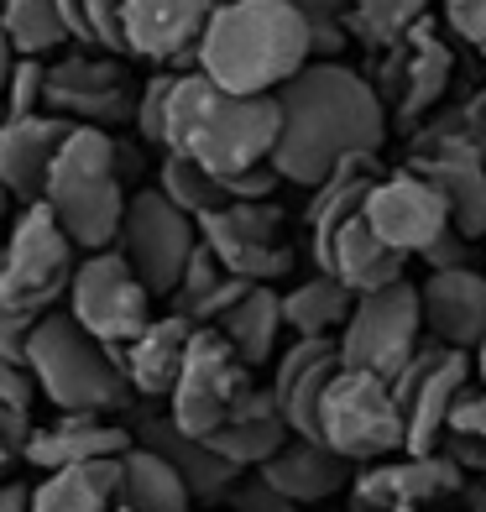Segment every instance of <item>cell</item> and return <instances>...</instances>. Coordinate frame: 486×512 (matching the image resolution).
<instances>
[{
	"label": "cell",
	"instance_id": "39",
	"mask_svg": "<svg viewBox=\"0 0 486 512\" xmlns=\"http://www.w3.org/2000/svg\"><path fill=\"white\" fill-rule=\"evenodd\" d=\"M173 89H178V68H157V74L142 84V95H136V142L147 147H168V110H173Z\"/></svg>",
	"mask_w": 486,
	"mask_h": 512
},
{
	"label": "cell",
	"instance_id": "30",
	"mask_svg": "<svg viewBox=\"0 0 486 512\" xmlns=\"http://www.w3.org/2000/svg\"><path fill=\"white\" fill-rule=\"evenodd\" d=\"M121 507V460L53 471L32 486V512H115Z\"/></svg>",
	"mask_w": 486,
	"mask_h": 512
},
{
	"label": "cell",
	"instance_id": "3",
	"mask_svg": "<svg viewBox=\"0 0 486 512\" xmlns=\"http://www.w3.org/2000/svg\"><path fill=\"white\" fill-rule=\"evenodd\" d=\"M277 126H283V110H277V95H225L210 79L189 68L178 74L173 89V110H168V147L162 152H178L199 162L210 178H236L272 162L277 147Z\"/></svg>",
	"mask_w": 486,
	"mask_h": 512
},
{
	"label": "cell",
	"instance_id": "40",
	"mask_svg": "<svg viewBox=\"0 0 486 512\" xmlns=\"http://www.w3.org/2000/svg\"><path fill=\"white\" fill-rule=\"evenodd\" d=\"M42 95H48V58H16L6 95H0V121H27V115H42Z\"/></svg>",
	"mask_w": 486,
	"mask_h": 512
},
{
	"label": "cell",
	"instance_id": "55",
	"mask_svg": "<svg viewBox=\"0 0 486 512\" xmlns=\"http://www.w3.org/2000/svg\"><path fill=\"white\" fill-rule=\"evenodd\" d=\"M204 512H225V507H204Z\"/></svg>",
	"mask_w": 486,
	"mask_h": 512
},
{
	"label": "cell",
	"instance_id": "57",
	"mask_svg": "<svg viewBox=\"0 0 486 512\" xmlns=\"http://www.w3.org/2000/svg\"><path fill=\"white\" fill-rule=\"evenodd\" d=\"M481 68H486V53H481Z\"/></svg>",
	"mask_w": 486,
	"mask_h": 512
},
{
	"label": "cell",
	"instance_id": "2",
	"mask_svg": "<svg viewBox=\"0 0 486 512\" xmlns=\"http://www.w3.org/2000/svg\"><path fill=\"white\" fill-rule=\"evenodd\" d=\"M309 63V27L293 0H225L194 48L199 74L225 95L246 100L288 89Z\"/></svg>",
	"mask_w": 486,
	"mask_h": 512
},
{
	"label": "cell",
	"instance_id": "27",
	"mask_svg": "<svg viewBox=\"0 0 486 512\" xmlns=\"http://www.w3.org/2000/svg\"><path fill=\"white\" fill-rule=\"evenodd\" d=\"M382 157H345L340 168L319 183V189H309V204H304V225H309V251H314V262L324 251H330L335 241V230L345 220H356L366 199H372V189L382 183Z\"/></svg>",
	"mask_w": 486,
	"mask_h": 512
},
{
	"label": "cell",
	"instance_id": "16",
	"mask_svg": "<svg viewBox=\"0 0 486 512\" xmlns=\"http://www.w3.org/2000/svg\"><path fill=\"white\" fill-rule=\"evenodd\" d=\"M450 74H455V48L434 32V21H424L403 48L382 53V74L372 79V89L398 115V126H424L445 105Z\"/></svg>",
	"mask_w": 486,
	"mask_h": 512
},
{
	"label": "cell",
	"instance_id": "45",
	"mask_svg": "<svg viewBox=\"0 0 486 512\" xmlns=\"http://www.w3.org/2000/svg\"><path fill=\"white\" fill-rule=\"evenodd\" d=\"M450 434H471V439H486V387H481V382H471V387H466V398L455 403Z\"/></svg>",
	"mask_w": 486,
	"mask_h": 512
},
{
	"label": "cell",
	"instance_id": "46",
	"mask_svg": "<svg viewBox=\"0 0 486 512\" xmlns=\"http://www.w3.org/2000/svg\"><path fill=\"white\" fill-rule=\"evenodd\" d=\"M0 403L21 408V413L32 408V377H27V366H16L6 356H0Z\"/></svg>",
	"mask_w": 486,
	"mask_h": 512
},
{
	"label": "cell",
	"instance_id": "33",
	"mask_svg": "<svg viewBox=\"0 0 486 512\" xmlns=\"http://www.w3.org/2000/svg\"><path fill=\"white\" fill-rule=\"evenodd\" d=\"M215 330L225 335V345L241 356V366H262L277 351V330H283V298L277 288H251L236 309H230Z\"/></svg>",
	"mask_w": 486,
	"mask_h": 512
},
{
	"label": "cell",
	"instance_id": "50",
	"mask_svg": "<svg viewBox=\"0 0 486 512\" xmlns=\"http://www.w3.org/2000/svg\"><path fill=\"white\" fill-rule=\"evenodd\" d=\"M11 68H16V48H11L6 27H0V95H6V79H11Z\"/></svg>",
	"mask_w": 486,
	"mask_h": 512
},
{
	"label": "cell",
	"instance_id": "43",
	"mask_svg": "<svg viewBox=\"0 0 486 512\" xmlns=\"http://www.w3.org/2000/svg\"><path fill=\"white\" fill-rule=\"evenodd\" d=\"M445 21L460 42L486 53V0H445Z\"/></svg>",
	"mask_w": 486,
	"mask_h": 512
},
{
	"label": "cell",
	"instance_id": "14",
	"mask_svg": "<svg viewBox=\"0 0 486 512\" xmlns=\"http://www.w3.org/2000/svg\"><path fill=\"white\" fill-rule=\"evenodd\" d=\"M199 241L220 256L230 277L251 288H272L293 272V246H283V209L277 204H225L199 220Z\"/></svg>",
	"mask_w": 486,
	"mask_h": 512
},
{
	"label": "cell",
	"instance_id": "8",
	"mask_svg": "<svg viewBox=\"0 0 486 512\" xmlns=\"http://www.w3.org/2000/svg\"><path fill=\"white\" fill-rule=\"evenodd\" d=\"M319 445L351 465H377L403 455V408L392 398V387L340 366L319 408Z\"/></svg>",
	"mask_w": 486,
	"mask_h": 512
},
{
	"label": "cell",
	"instance_id": "12",
	"mask_svg": "<svg viewBox=\"0 0 486 512\" xmlns=\"http://www.w3.org/2000/svg\"><path fill=\"white\" fill-rule=\"evenodd\" d=\"M136 95L126 79V63L110 58L105 48H74L48 63V95H42V110L58 115L68 126H126L136 121Z\"/></svg>",
	"mask_w": 486,
	"mask_h": 512
},
{
	"label": "cell",
	"instance_id": "47",
	"mask_svg": "<svg viewBox=\"0 0 486 512\" xmlns=\"http://www.w3.org/2000/svg\"><path fill=\"white\" fill-rule=\"evenodd\" d=\"M445 455H450V460H455L466 476L476 471V476L486 481V439H471V434H450V439H445Z\"/></svg>",
	"mask_w": 486,
	"mask_h": 512
},
{
	"label": "cell",
	"instance_id": "18",
	"mask_svg": "<svg viewBox=\"0 0 486 512\" xmlns=\"http://www.w3.org/2000/svg\"><path fill=\"white\" fill-rule=\"evenodd\" d=\"M225 0H126L121 11V37H126V58H147L152 68H194V48L210 16Z\"/></svg>",
	"mask_w": 486,
	"mask_h": 512
},
{
	"label": "cell",
	"instance_id": "58",
	"mask_svg": "<svg viewBox=\"0 0 486 512\" xmlns=\"http://www.w3.org/2000/svg\"><path fill=\"white\" fill-rule=\"evenodd\" d=\"M0 6H6V0H0Z\"/></svg>",
	"mask_w": 486,
	"mask_h": 512
},
{
	"label": "cell",
	"instance_id": "7",
	"mask_svg": "<svg viewBox=\"0 0 486 512\" xmlns=\"http://www.w3.org/2000/svg\"><path fill=\"white\" fill-rule=\"evenodd\" d=\"M419 335H424V304H419V288L403 277V283H392L382 293L356 298V309L335 340L340 366L392 387L408 371V361L419 356Z\"/></svg>",
	"mask_w": 486,
	"mask_h": 512
},
{
	"label": "cell",
	"instance_id": "51",
	"mask_svg": "<svg viewBox=\"0 0 486 512\" xmlns=\"http://www.w3.org/2000/svg\"><path fill=\"white\" fill-rule=\"evenodd\" d=\"M466 507L471 512H486V481H471L466 486Z\"/></svg>",
	"mask_w": 486,
	"mask_h": 512
},
{
	"label": "cell",
	"instance_id": "54",
	"mask_svg": "<svg viewBox=\"0 0 486 512\" xmlns=\"http://www.w3.org/2000/svg\"><path fill=\"white\" fill-rule=\"evenodd\" d=\"M6 209H11V194H6V183H0V220H6Z\"/></svg>",
	"mask_w": 486,
	"mask_h": 512
},
{
	"label": "cell",
	"instance_id": "23",
	"mask_svg": "<svg viewBox=\"0 0 486 512\" xmlns=\"http://www.w3.org/2000/svg\"><path fill=\"white\" fill-rule=\"evenodd\" d=\"M419 304H424V330L434 335V345L471 356L486 340V272L476 267L429 272V283L419 288Z\"/></svg>",
	"mask_w": 486,
	"mask_h": 512
},
{
	"label": "cell",
	"instance_id": "44",
	"mask_svg": "<svg viewBox=\"0 0 486 512\" xmlns=\"http://www.w3.org/2000/svg\"><path fill=\"white\" fill-rule=\"evenodd\" d=\"M32 330H37V319L11 314L6 304H0V356H6V361L27 366V340H32Z\"/></svg>",
	"mask_w": 486,
	"mask_h": 512
},
{
	"label": "cell",
	"instance_id": "6",
	"mask_svg": "<svg viewBox=\"0 0 486 512\" xmlns=\"http://www.w3.org/2000/svg\"><path fill=\"white\" fill-rule=\"evenodd\" d=\"M79 272V251L63 236V225L42 204L21 209L6 246H0V304L11 314L42 319L53 314Z\"/></svg>",
	"mask_w": 486,
	"mask_h": 512
},
{
	"label": "cell",
	"instance_id": "56",
	"mask_svg": "<svg viewBox=\"0 0 486 512\" xmlns=\"http://www.w3.org/2000/svg\"><path fill=\"white\" fill-rule=\"evenodd\" d=\"M115 512H131V507H115Z\"/></svg>",
	"mask_w": 486,
	"mask_h": 512
},
{
	"label": "cell",
	"instance_id": "21",
	"mask_svg": "<svg viewBox=\"0 0 486 512\" xmlns=\"http://www.w3.org/2000/svg\"><path fill=\"white\" fill-rule=\"evenodd\" d=\"M340 371V345L335 340H293L277 356V377H272V398L277 413L293 439H314L319 445V408Z\"/></svg>",
	"mask_w": 486,
	"mask_h": 512
},
{
	"label": "cell",
	"instance_id": "4",
	"mask_svg": "<svg viewBox=\"0 0 486 512\" xmlns=\"http://www.w3.org/2000/svg\"><path fill=\"white\" fill-rule=\"evenodd\" d=\"M27 377L63 418H126L136 408L121 351L79 330L68 309L37 319L27 340Z\"/></svg>",
	"mask_w": 486,
	"mask_h": 512
},
{
	"label": "cell",
	"instance_id": "37",
	"mask_svg": "<svg viewBox=\"0 0 486 512\" xmlns=\"http://www.w3.org/2000/svg\"><path fill=\"white\" fill-rule=\"evenodd\" d=\"M58 11L74 48H105L115 58H126V37H121L126 0H58Z\"/></svg>",
	"mask_w": 486,
	"mask_h": 512
},
{
	"label": "cell",
	"instance_id": "9",
	"mask_svg": "<svg viewBox=\"0 0 486 512\" xmlns=\"http://www.w3.org/2000/svg\"><path fill=\"white\" fill-rule=\"evenodd\" d=\"M194 246H199V225L183 215L173 199H162L157 183L131 194L121 236H115V251H121V262L142 277V288L152 298H173L178 293Z\"/></svg>",
	"mask_w": 486,
	"mask_h": 512
},
{
	"label": "cell",
	"instance_id": "11",
	"mask_svg": "<svg viewBox=\"0 0 486 512\" xmlns=\"http://www.w3.org/2000/svg\"><path fill=\"white\" fill-rule=\"evenodd\" d=\"M152 304L157 298L142 288V277L121 262V251L79 256L74 288H68V314H74L79 330H89L100 345L126 351V345L157 319Z\"/></svg>",
	"mask_w": 486,
	"mask_h": 512
},
{
	"label": "cell",
	"instance_id": "49",
	"mask_svg": "<svg viewBox=\"0 0 486 512\" xmlns=\"http://www.w3.org/2000/svg\"><path fill=\"white\" fill-rule=\"evenodd\" d=\"M0 512H32V492L21 481H6L0 486Z\"/></svg>",
	"mask_w": 486,
	"mask_h": 512
},
{
	"label": "cell",
	"instance_id": "22",
	"mask_svg": "<svg viewBox=\"0 0 486 512\" xmlns=\"http://www.w3.org/2000/svg\"><path fill=\"white\" fill-rule=\"evenodd\" d=\"M74 126L58 115H27V121H0V183H6L11 204L32 209L42 204V189L53 178V162L68 147Z\"/></svg>",
	"mask_w": 486,
	"mask_h": 512
},
{
	"label": "cell",
	"instance_id": "10",
	"mask_svg": "<svg viewBox=\"0 0 486 512\" xmlns=\"http://www.w3.org/2000/svg\"><path fill=\"white\" fill-rule=\"evenodd\" d=\"M476 382L471 356L450 345H419V356L392 382V398L403 408V455H439L450 439L455 403Z\"/></svg>",
	"mask_w": 486,
	"mask_h": 512
},
{
	"label": "cell",
	"instance_id": "31",
	"mask_svg": "<svg viewBox=\"0 0 486 512\" xmlns=\"http://www.w3.org/2000/svg\"><path fill=\"white\" fill-rule=\"evenodd\" d=\"M351 309H356V293L340 288L330 272H314L283 293V324L298 340H340Z\"/></svg>",
	"mask_w": 486,
	"mask_h": 512
},
{
	"label": "cell",
	"instance_id": "32",
	"mask_svg": "<svg viewBox=\"0 0 486 512\" xmlns=\"http://www.w3.org/2000/svg\"><path fill=\"white\" fill-rule=\"evenodd\" d=\"M121 507H131V512H194V492L183 486V476L157 450L131 445L121 455Z\"/></svg>",
	"mask_w": 486,
	"mask_h": 512
},
{
	"label": "cell",
	"instance_id": "19",
	"mask_svg": "<svg viewBox=\"0 0 486 512\" xmlns=\"http://www.w3.org/2000/svg\"><path fill=\"white\" fill-rule=\"evenodd\" d=\"M450 492H466V471L439 455H392L361 465L351 481V512H419Z\"/></svg>",
	"mask_w": 486,
	"mask_h": 512
},
{
	"label": "cell",
	"instance_id": "35",
	"mask_svg": "<svg viewBox=\"0 0 486 512\" xmlns=\"http://www.w3.org/2000/svg\"><path fill=\"white\" fill-rule=\"evenodd\" d=\"M0 27H6L16 58H48L58 48H74L58 0H6L0 6Z\"/></svg>",
	"mask_w": 486,
	"mask_h": 512
},
{
	"label": "cell",
	"instance_id": "24",
	"mask_svg": "<svg viewBox=\"0 0 486 512\" xmlns=\"http://www.w3.org/2000/svg\"><path fill=\"white\" fill-rule=\"evenodd\" d=\"M131 450V429L121 418H58V424L32 429L21 460L37 471H74V465H100V460H121Z\"/></svg>",
	"mask_w": 486,
	"mask_h": 512
},
{
	"label": "cell",
	"instance_id": "25",
	"mask_svg": "<svg viewBox=\"0 0 486 512\" xmlns=\"http://www.w3.org/2000/svg\"><path fill=\"white\" fill-rule=\"evenodd\" d=\"M288 424H283V413H277V398H272V387H257L251 382L241 392V403L230 408L225 424L204 439L225 465H236V471H262V465L288 445Z\"/></svg>",
	"mask_w": 486,
	"mask_h": 512
},
{
	"label": "cell",
	"instance_id": "48",
	"mask_svg": "<svg viewBox=\"0 0 486 512\" xmlns=\"http://www.w3.org/2000/svg\"><path fill=\"white\" fill-rule=\"evenodd\" d=\"M424 262H429L434 272H455V267H466V262H471V241L460 236V230H450V236L439 241V246L424 256Z\"/></svg>",
	"mask_w": 486,
	"mask_h": 512
},
{
	"label": "cell",
	"instance_id": "36",
	"mask_svg": "<svg viewBox=\"0 0 486 512\" xmlns=\"http://www.w3.org/2000/svg\"><path fill=\"white\" fill-rule=\"evenodd\" d=\"M157 194L173 199L194 225H199L204 215H215V209L230 204L225 189H220V178H210V173L199 168V162L178 157V152H162V162H157Z\"/></svg>",
	"mask_w": 486,
	"mask_h": 512
},
{
	"label": "cell",
	"instance_id": "53",
	"mask_svg": "<svg viewBox=\"0 0 486 512\" xmlns=\"http://www.w3.org/2000/svg\"><path fill=\"white\" fill-rule=\"evenodd\" d=\"M11 460H21L11 445H6V434H0V486H6V471H11Z\"/></svg>",
	"mask_w": 486,
	"mask_h": 512
},
{
	"label": "cell",
	"instance_id": "38",
	"mask_svg": "<svg viewBox=\"0 0 486 512\" xmlns=\"http://www.w3.org/2000/svg\"><path fill=\"white\" fill-rule=\"evenodd\" d=\"M293 11L309 27L314 63H340L345 42H351V0H293Z\"/></svg>",
	"mask_w": 486,
	"mask_h": 512
},
{
	"label": "cell",
	"instance_id": "20",
	"mask_svg": "<svg viewBox=\"0 0 486 512\" xmlns=\"http://www.w3.org/2000/svg\"><path fill=\"white\" fill-rule=\"evenodd\" d=\"M121 424L131 429V445H142V450H157L162 460L173 465V471L183 476V486L194 492V502H220L230 486L241 481L236 465H225L204 439H189L168 413H157V408H131Z\"/></svg>",
	"mask_w": 486,
	"mask_h": 512
},
{
	"label": "cell",
	"instance_id": "1",
	"mask_svg": "<svg viewBox=\"0 0 486 512\" xmlns=\"http://www.w3.org/2000/svg\"><path fill=\"white\" fill-rule=\"evenodd\" d=\"M277 147L272 168L298 189H319L345 157H382L387 142V105L377 100L372 79L345 63H309L288 89H277Z\"/></svg>",
	"mask_w": 486,
	"mask_h": 512
},
{
	"label": "cell",
	"instance_id": "5",
	"mask_svg": "<svg viewBox=\"0 0 486 512\" xmlns=\"http://www.w3.org/2000/svg\"><path fill=\"white\" fill-rule=\"evenodd\" d=\"M126 204L131 194L121 183V168H115V136L95 126H74L68 147L53 162L48 189H42V209L63 225L74 251L95 256V251H115Z\"/></svg>",
	"mask_w": 486,
	"mask_h": 512
},
{
	"label": "cell",
	"instance_id": "29",
	"mask_svg": "<svg viewBox=\"0 0 486 512\" xmlns=\"http://www.w3.org/2000/svg\"><path fill=\"white\" fill-rule=\"evenodd\" d=\"M257 476L272 486L277 497H288L293 507H304V502H324V497L345 492V486L356 481V465L340 460L335 450L314 445V439H288V445L277 450Z\"/></svg>",
	"mask_w": 486,
	"mask_h": 512
},
{
	"label": "cell",
	"instance_id": "26",
	"mask_svg": "<svg viewBox=\"0 0 486 512\" xmlns=\"http://www.w3.org/2000/svg\"><path fill=\"white\" fill-rule=\"evenodd\" d=\"M403 267H408V256L403 251H392L372 225H366V215L356 220H345L335 230V241L330 251L319 256V272H330L340 288H351L356 298L366 293H382L392 283H403Z\"/></svg>",
	"mask_w": 486,
	"mask_h": 512
},
{
	"label": "cell",
	"instance_id": "42",
	"mask_svg": "<svg viewBox=\"0 0 486 512\" xmlns=\"http://www.w3.org/2000/svg\"><path fill=\"white\" fill-rule=\"evenodd\" d=\"M439 121H445L460 142H471L481 157H486V84L476 89L471 100H460V105H450V110H439Z\"/></svg>",
	"mask_w": 486,
	"mask_h": 512
},
{
	"label": "cell",
	"instance_id": "13",
	"mask_svg": "<svg viewBox=\"0 0 486 512\" xmlns=\"http://www.w3.org/2000/svg\"><path fill=\"white\" fill-rule=\"evenodd\" d=\"M251 387L241 356L225 345L220 330H194V345H189V361L178 371V387L168 398V418L189 434V439H210L230 408L241 403V392Z\"/></svg>",
	"mask_w": 486,
	"mask_h": 512
},
{
	"label": "cell",
	"instance_id": "17",
	"mask_svg": "<svg viewBox=\"0 0 486 512\" xmlns=\"http://www.w3.org/2000/svg\"><path fill=\"white\" fill-rule=\"evenodd\" d=\"M361 215H366V225H372L392 251L419 256V262L455 230L450 204L439 199V189H434V183H424L419 173H408V168L387 173L377 189H372V199H366Z\"/></svg>",
	"mask_w": 486,
	"mask_h": 512
},
{
	"label": "cell",
	"instance_id": "41",
	"mask_svg": "<svg viewBox=\"0 0 486 512\" xmlns=\"http://www.w3.org/2000/svg\"><path fill=\"white\" fill-rule=\"evenodd\" d=\"M220 507H225V512H298L288 497H277V492H272V486H267L257 471L241 476L236 486H230V492L220 497Z\"/></svg>",
	"mask_w": 486,
	"mask_h": 512
},
{
	"label": "cell",
	"instance_id": "28",
	"mask_svg": "<svg viewBox=\"0 0 486 512\" xmlns=\"http://www.w3.org/2000/svg\"><path fill=\"white\" fill-rule=\"evenodd\" d=\"M189 345H194V324L183 314H157L142 335H136L121 361H126V377L136 398H173L178 387V371L189 361Z\"/></svg>",
	"mask_w": 486,
	"mask_h": 512
},
{
	"label": "cell",
	"instance_id": "34",
	"mask_svg": "<svg viewBox=\"0 0 486 512\" xmlns=\"http://www.w3.org/2000/svg\"><path fill=\"white\" fill-rule=\"evenodd\" d=\"M429 21V0H351V37L372 53L403 48Z\"/></svg>",
	"mask_w": 486,
	"mask_h": 512
},
{
	"label": "cell",
	"instance_id": "52",
	"mask_svg": "<svg viewBox=\"0 0 486 512\" xmlns=\"http://www.w3.org/2000/svg\"><path fill=\"white\" fill-rule=\"evenodd\" d=\"M471 371H476V382L486 387V340H481L476 351H471Z\"/></svg>",
	"mask_w": 486,
	"mask_h": 512
},
{
	"label": "cell",
	"instance_id": "15",
	"mask_svg": "<svg viewBox=\"0 0 486 512\" xmlns=\"http://www.w3.org/2000/svg\"><path fill=\"white\" fill-rule=\"evenodd\" d=\"M408 173H419L424 183H434L439 199L450 204V220L466 241L486 236V157L460 142V136L439 121H424L419 136L408 142Z\"/></svg>",
	"mask_w": 486,
	"mask_h": 512
}]
</instances>
